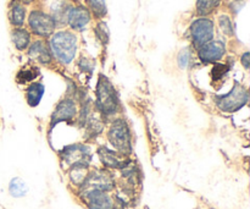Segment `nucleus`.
<instances>
[{
	"label": "nucleus",
	"instance_id": "nucleus-2",
	"mask_svg": "<svg viewBox=\"0 0 250 209\" xmlns=\"http://www.w3.org/2000/svg\"><path fill=\"white\" fill-rule=\"evenodd\" d=\"M97 108L104 115H114L119 110V98L109 78L100 75L97 85Z\"/></svg>",
	"mask_w": 250,
	"mask_h": 209
},
{
	"label": "nucleus",
	"instance_id": "nucleus-11",
	"mask_svg": "<svg viewBox=\"0 0 250 209\" xmlns=\"http://www.w3.org/2000/svg\"><path fill=\"white\" fill-rule=\"evenodd\" d=\"M88 158V151L83 146H71L63 151V159L68 164H75V166L84 165Z\"/></svg>",
	"mask_w": 250,
	"mask_h": 209
},
{
	"label": "nucleus",
	"instance_id": "nucleus-24",
	"mask_svg": "<svg viewBox=\"0 0 250 209\" xmlns=\"http://www.w3.org/2000/svg\"><path fill=\"white\" fill-rule=\"evenodd\" d=\"M229 71V68L225 65H216L214 68V70H212V77L215 78V80H220V78L224 77L225 73Z\"/></svg>",
	"mask_w": 250,
	"mask_h": 209
},
{
	"label": "nucleus",
	"instance_id": "nucleus-25",
	"mask_svg": "<svg viewBox=\"0 0 250 209\" xmlns=\"http://www.w3.org/2000/svg\"><path fill=\"white\" fill-rule=\"evenodd\" d=\"M241 60H242V65L244 66V69H247V70H248L249 69V53L248 51H246V53L242 55Z\"/></svg>",
	"mask_w": 250,
	"mask_h": 209
},
{
	"label": "nucleus",
	"instance_id": "nucleus-14",
	"mask_svg": "<svg viewBox=\"0 0 250 209\" xmlns=\"http://www.w3.org/2000/svg\"><path fill=\"white\" fill-rule=\"evenodd\" d=\"M11 41L14 43L15 48L22 51L28 48L29 44H31V34L27 29L16 27L11 32Z\"/></svg>",
	"mask_w": 250,
	"mask_h": 209
},
{
	"label": "nucleus",
	"instance_id": "nucleus-18",
	"mask_svg": "<svg viewBox=\"0 0 250 209\" xmlns=\"http://www.w3.org/2000/svg\"><path fill=\"white\" fill-rule=\"evenodd\" d=\"M222 0H197V12L200 16H207L211 14Z\"/></svg>",
	"mask_w": 250,
	"mask_h": 209
},
{
	"label": "nucleus",
	"instance_id": "nucleus-4",
	"mask_svg": "<svg viewBox=\"0 0 250 209\" xmlns=\"http://www.w3.org/2000/svg\"><path fill=\"white\" fill-rule=\"evenodd\" d=\"M28 26L34 34L42 38H46L54 33L58 24L50 14H46L42 10H33L29 14Z\"/></svg>",
	"mask_w": 250,
	"mask_h": 209
},
{
	"label": "nucleus",
	"instance_id": "nucleus-10",
	"mask_svg": "<svg viewBox=\"0 0 250 209\" xmlns=\"http://www.w3.org/2000/svg\"><path fill=\"white\" fill-rule=\"evenodd\" d=\"M28 56L31 60L36 63L42 64V65H49L53 61V55H51L50 48L45 44L44 41H36L29 46Z\"/></svg>",
	"mask_w": 250,
	"mask_h": 209
},
{
	"label": "nucleus",
	"instance_id": "nucleus-6",
	"mask_svg": "<svg viewBox=\"0 0 250 209\" xmlns=\"http://www.w3.org/2000/svg\"><path fill=\"white\" fill-rule=\"evenodd\" d=\"M189 33L194 46L200 48L214 38V22L207 17H200L190 24Z\"/></svg>",
	"mask_w": 250,
	"mask_h": 209
},
{
	"label": "nucleus",
	"instance_id": "nucleus-9",
	"mask_svg": "<svg viewBox=\"0 0 250 209\" xmlns=\"http://www.w3.org/2000/svg\"><path fill=\"white\" fill-rule=\"evenodd\" d=\"M76 115H77V105H76L75 100L71 98H65V99L60 100V103L54 109L53 115H51V122L58 124V122L70 121V120L75 119Z\"/></svg>",
	"mask_w": 250,
	"mask_h": 209
},
{
	"label": "nucleus",
	"instance_id": "nucleus-1",
	"mask_svg": "<svg viewBox=\"0 0 250 209\" xmlns=\"http://www.w3.org/2000/svg\"><path fill=\"white\" fill-rule=\"evenodd\" d=\"M51 55L62 65H70L77 53V37L71 31H59L51 34L49 42Z\"/></svg>",
	"mask_w": 250,
	"mask_h": 209
},
{
	"label": "nucleus",
	"instance_id": "nucleus-23",
	"mask_svg": "<svg viewBox=\"0 0 250 209\" xmlns=\"http://www.w3.org/2000/svg\"><path fill=\"white\" fill-rule=\"evenodd\" d=\"M190 58H192V54H190L189 48H185L180 51L178 54V65H180L181 69H186L190 63Z\"/></svg>",
	"mask_w": 250,
	"mask_h": 209
},
{
	"label": "nucleus",
	"instance_id": "nucleus-20",
	"mask_svg": "<svg viewBox=\"0 0 250 209\" xmlns=\"http://www.w3.org/2000/svg\"><path fill=\"white\" fill-rule=\"evenodd\" d=\"M10 192L15 197H22L27 192V187L20 179H14L10 184Z\"/></svg>",
	"mask_w": 250,
	"mask_h": 209
},
{
	"label": "nucleus",
	"instance_id": "nucleus-13",
	"mask_svg": "<svg viewBox=\"0 0 250 209\" xmlns=\"http://www.w3.org/2000/svg\"><path fill=\"white\" fill-rule=\"evenodd\" d=\"M44 92H45V87L43 83L33 82L27 87L26 90V100L28 103L29 107L34 108L41 103L42 98H43Z\"/></svg>",
	"mask_w": 250,
	"mask_h": 209
},
{
	"label": "nucleus",
	"instance_id": "nucleus-5",
	"mask_svg": "<svg viewBox=\"0 0 250 209\" xmlns=\"http://www.w3.org/2000/svg\"><path fill=\"white\" fill-rule=\"evenodd\" d=\"M109 141L122 153L131 152V134L124 119H117L112 122L109 130Z\"/></svg>",
	"mask_w": 250,
	"mask_h": 209
},
{
	"label": "nucleus",
	"instance_id": "nucleus-3",
	"mask_svg": "<svg viewBox=\"0 0 250 209\" xmlns=\"http://www.w3.org/2000/svg\"><path fill=\"white\" fill-rule=\"evenodd\" d=\"M249 93L243 85H236L232 87L227 94L216 98V105L220 110L225 113H233L242 109L248 103Z\"/></svg>",
	"mask_w": 250,
	"mask_h": 209
},
{
	"label": "nucleus",
	"instance_id": "nucleus-19",
	"mask_svg": "<svg viewBox=\"0 0 250 209\" xmlns=\"http://www.w3.org/2000/svg\"><path fill=\"white\" fill-rule=\"evenodd\" d=\"M89 11L95 17H104L106 15V1L105 0H87Z\"/></svg>",
	"mask_w": 250,
	"mask_h": 209
},
{
	"label": "nucleus",
	"instance_id": "nucleus-22",
	"mask_svg": "<svg viewBox=\"0 0 250 209\" xmlns=\"http://www.w3.org/2000/svg\"><path fill=\"white\" fill-rule=\"evenodd\" d=\"M95 34H97L98 39H99L102 43L106 44L109 42V29H107L106 23L104 22H99L95 27Z\"/></svg>",
	"mask_w": 250,
	"mask_h": 209
},
{
	"label": "nucleus",
	"instance_id": "nucleus-15",
	"mask_svg": "<svg viewBox=\"0 0 250 209\" xmlns=\"http://www.w3.org/2000/svg\"><path fill=\"white\" fill-rule=\"evenodd\" d=\"M9 20L15 27H22L26 20V7L20 1L12 2L9 11Z\"/></svg>",
	"mask_w": 250,
	"mask_h": 209
},
{
	"label": "nucleus",
	"instance_id": "nucleus-12",
	"mask_svg": "<svg viewBox=\"0 0 250 209\" xmlns=\"http://www.w3.org/2000/svg\"><path fill=\"white\" fill-rule=\"evenodd\" d=\"M87 202L90 209H112L111 200L102 190L89 191L87 193Z\"/></svg>",
	"mask_w": 250,
	"mask_h": 209
},
{
	"label": "nucleus",
	"instance_id": "nucleus-17",
	"mask_svg": "<svg viewBox=\"0 0 250 209\" xmlns=\"http://www.w3.org/2000/svg\"><path fill=\"white\" fill-rule=\"evenodd\" d=\"M100 157H102L103 163L106 166H110V168H121L124 165L121 161L119 159V157H116V154L114 152L109 151L106 148H102L99 151Z\"/></svg>",
	"mask_w": 250,
	"mask_h": 209
},
{
	"label": "nucleus",
	"instance_id": "nucleus-7",
	"mask_svg": "<svg viewBox=\"0 0 250 209\" xmlns=\"http://www.w3.org/2000/svg\"><path fill=\"white\" fill-rule=\"evenodd\" d=\"M92 15L90 11L83 5L71 6L66 17V23L73 29V31H83L89 24Z\"/></svg>",
	"mask_w": 250,
	"mask_h": 209
},
{
	"label": "nucleus",
	"instance_id": "nucleus-16",
	"mask_svg": "<svg viewBox=\"0 0 250 209\" xmlns=\"http://www.w3.org/2000/svg\"><path fill=\"white\" fill-rule=\"evenodd\" d=\"M39 76V69L37 66L28 65L22 68L21 70L19 71L16 76V80L19 83H29L32 81L36 80Z\"/></svg>",
	"mask_w": 250,
	"mask_h": 209
},
{
	"label": "nucleus",
	"instance_id": "nucleus-8",
	"mask_svg": "<svg viewBox=\"0 0 250 209\" xmlns=\"http://www.w3.org/2000/svg\"><path fill=\"white\" fill-rule=\"evenodd\" d=\"M225 53L226 46L221 41H210L200 46L198 56L203 63H216L224 58Z\"/></svg>",
	"mask_w": 250,
	"mask_h": 209
},
{
	"label": "nucleus",
	"instance_id": "nucleus-21",
	"mask_svg": "<svg viewBox=\"0 0 250 209\" xmlns=\"http://www.w3.org/2000/svg\"><path fill=\"white\" fill-rule=\"evenodd\" d=\"M219 26L220 29L224 32L227 36H231L233 34V28H232V21L227 15H221L219 17Z\"/></svg>",
	"mask_w": 250,
	"mask_h": 209
}]
</instances>
